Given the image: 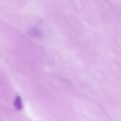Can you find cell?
Instances as JSON below:
<instances>
[{"label": "cell", "instance_id": "obj_1", "mask_svg": "<svg viewBox=\"0 0 121 121\" xmlns=\"http://www.w3.org/2000/svg\"><path fill=\"white\" fill-rule=\"evenodd\" d=\"M14 106L16 108V109H17V110H20L22 109L23 108V104H22V99H21V97L19 96H17L15 99L14 102Z\"/></svg>", "mask_w": 121, "mask_h": 121}]
</instances>
